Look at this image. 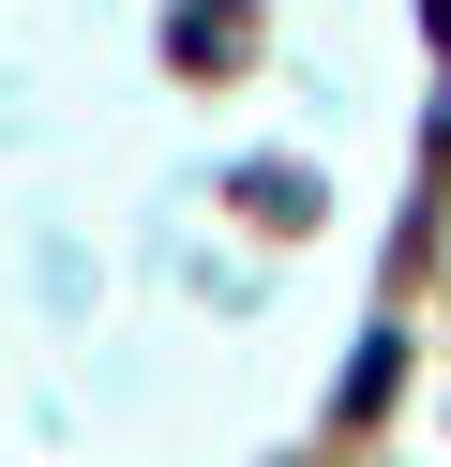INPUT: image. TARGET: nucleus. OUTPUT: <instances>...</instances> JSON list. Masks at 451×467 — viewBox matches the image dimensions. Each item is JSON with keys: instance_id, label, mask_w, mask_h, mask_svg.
<instances>
[]
</instances>
